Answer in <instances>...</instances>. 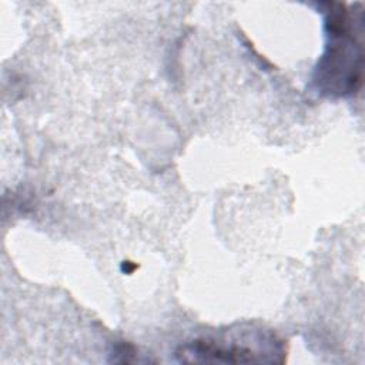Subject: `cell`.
Returning <instances> with one entry per match:
<instances>
[{
  "instance_id": "obj_1",
  "label": "cell",
  "mask_w": 365,
  "mask_h": 365,
  "mask_svg": "<svg viewBox=\"0 0 365 365\" xmlns=\"http://www.w3.org/2000/svg\"><path fill=\"white\" fill-rule=\"evenodd\" d=\"M325 26L329 41L319 58L314 83L327 96H348L362 83V11H351L345 4L327 3Z\"/></svg>"
},
{
  "instance_id": "obj_2",
  "label": "cell",
  "mask_w": 365,
  "mask_h": 365,
  "mask_svg": "<svg viewBox=\"0 0 365 365\" xmlns=\"http://www.w3.org/2000/svg\"><path fill=\"white\" fill-rule=\"evenodd\" d=\"M262 331H238L221 338L195 339L177 354L181 361L190 362H275L282 354L274 335Z\"/></svg>"
}]
</instances>
